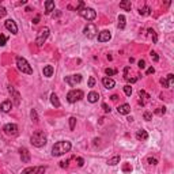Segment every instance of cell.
Listing matches in <instances>:
<instances>
[{
  "label": "cell",
  "mask_w": 174,
  "mask_h": 174,
  "mask_svg": "<svg viewBox=\"0 0 174 174\" xmlns=\"http://www.w3.org/2000/svg\"><path fill=\"white\" fill-rule=\"evenodd\" d=\"M71 147H72V144L69 142H67V140L57 142L56 144L53 146V148H52V155L53 156H61V155H64V154L69 152Z\"/></svg>",
  "instance_id": "cell-1"
},
{
  "label": "cell",
  "mask_w": 174,
  "mask_h": 174,
  "mask_svg": "<svg viewBox=\"0 0 174 174\" xmlns=\"http://www.w3.org/2000/svg\"><path fill=\"white\" fill-rule=\"evenodd\" d=\"M30 142H31V144L34 147H44L46 144L48 139H46V135L42 131H36L31 135V137H30Z\"/></svg>",
  "instance_id": "cell-2"
},
{
  "label": "cell",
  "mask_w": 174,
  "mask_h": 174,
  "mask_svg": "<svg viewBox=\"0 0 174 174\" xmlns=\"http://www.w3.org/2000/svg\"><path fill=\"white\" fill-rule=\"evenodd\" d=\"M16 65H18V69L23 74H27V75H31L33 74V68L31 65L27 63V60L25 57H21L18 56L16 57Z\"/></svg>",
  "instance_id": "cell-3"
},
{
  "label": "cell",
  "mask_w": 174,
  "mask_h": 174,
  "mask_svg": "<svg viewBox=\"0 0 174 174\" xmlns=\"http://www.w3.org/2000/svg\"><path fill=\"white\" fill-rule=\"evenodd\" d=\"M78 12H79V15L82 18H84L86 21H94V19L97 18V12L93 8H89V7H83V8Z\"/></svg>",
  "instance_id": "cell-4"
},
{
  "label": "cell",
  "mask_w": 174,
  "mask_h": 174,
  "mask_svg": "<svg viewBox=\"0 0 174 174\" xmlns=\"http://www.w3.org/2000/svg\"><path fill=\"white\" fill-rule=\"evenodd\" d=\"M83 98V91L82 90H71L67 94V101L69 103H75L78 101H80Z\"/></svg>",
  "instance_id": "cell-5"
},
{
  "label": "cell",
  "mask_w": 174,
  "mask_h": 174,
  "mask_svg": "<svg viewBox=\"0 0 174 174\" xmlns=\"http://www.w3.org/2000/svg\"><path fill=\"white\" fill-rule=\"evenodd\" d=\"M49 33H50L49 27H44V29L38 33V36H37V38H36L37 46H42V45H44V42L46 41L48 37H49Z\"/></svg>",
  "instance_id": "cell-6"
},
{
  "label": "cell",
  "mask_w": 174,
  "mask_h": 174,
  "mask_svg": "<svg viewBox=\"0 0 174 174\" xmlns=\"http://www.w3.org/2000/svg\"><path fill=\"white\" fill-rule=\"evenodd\" d=\"M83 33H84V36L87 37V38H94V37L97 36L98 29H97V26H95L94 23H89L87 26L84 27Z\"/></svg>",
  "instance_id": "cell-7"
},
{
  "label": "cell",
  "mask_w": 174,
  "mask_h": 174,
  "mask_svg": "<svg viewBox=\"0 0 174 174\" xmlns=\"http://www.w3.org/2000/svg\"><path fill=\"white\" fill-rule=\"evenodd\" d=\"M46 171L45 166H34V167H26L22 174H44Z\"/></svg>",
  "instance_id": "cell-8"
},
{
  "label": "cell",
  "mask_w": 174,
  "mask_h": 174,
  "mask_svg": "<svg viewBox=\"0 0 174 174\" xmlns=\"http://www.w3.org/2000/svg\"><path fill=\"white\" fill-rule=\"evenodd\" d=\"M80 82H82V75L80 74L65 76V83H68L69 86H76L78 83H80Z\"/></svg>",
  "instance_id": "cell-9"
},
{
  "label": "cell",
  "mask_w": 174,
  "mask_h": 174,
  "mask_svg": "<svg viewBox=\"0 0 174 174\" xmlns=\"http://www.w3.org/2000/svg\"><path fill=\"white\" fill-rule=\"evenodd\" d=\"M3 131H4V133H6V135H8V136H16V135H18V127H16L15 124H7V125H4Z\"/></svg>",
  "instance_id": "cell-10"
},
{
  "label": "cell",
  "mask_w": 174,
  "mask_h": 174,
  "mask_svg": "<svg viewBox=\"0 0 174 174\" xmlns=\"http://www.w3.org/2000/svg\"><path fill=\"white\" fill-rule=\"evenodd\" d=\"M4 26H6V29L8 30V31H11L12 34H18V26H16V23H15L12 19H7Z\"/></svg>",
  "instance_id": "cell-11"
},
{
  "label": "cell",
  "mask_w": 174,
  "mask_h": 174,
  "mask_svg": "<svg viewBox=\"0 0 174 174\" xmlns=\"http://www.w3.org/2000/svg\"><path fill=\"white\" fill-rule=\"evenodd\" d=\"M110 38H112V34H110L109 30H103V31H101L99 34H98V41L99 42H106V41H109Z\"/></svg>",
  "instance_id": "cell-12"
},
{
  "label": "cell",
  "mask_w": 174,
  "mask_h": 174,
  "mask_svg": "<svg viewBox=\"0 0 174 174\" xmlns=\"http://www.w3.org/2000/svg\"><path fill=\"white\" fill-rule=\"evenodd\" d=\"M8 91L12 94V98H14V103L16 105V106H18L19 103H21V95H19V93L16 91V90H15L12 86H8Z\"/></svg>",
  "instance_id": "cell-13"
},
{
  "label": "cell",
  "mask_w": 174,
  "mask_h": 174,
  "mask_svg": "<svg viewBox=\"0 0 174 174\" xmlns=\"http://www.w3.org/2000/svg\"><path fill=\"white\" fill-rule=\"evenodd\" d=\"M139 97H140V99H139V103H140L142 106H144L146 103L150 101V98H151L150 95H148L147 93L144 91V90H140V91H139Z\"/></svg>",
  "instance_id": "cell-14"
},
{
  "label": "cell",
  "mask_w": 174,
  "mask_h": 174,
  "mask_svg": "<svg viewBox=\"0 0 174 174\" xmlns=\"http://www.w3.org/2000/svg\"><path fill=\"white\" fill-rule=\"evenodd\" d=\"M102 84H103V87H105V89L110 90V89H113V87L116 86V82L112 79V78H108L106 76V78H103V79H102Z\"/></svg>",
  "instance_id": "cell-15"
},
{
  "label": "cell",
  "mask_w": 174,
  "mask_h": 174,
  "mask_svg": "<svg viewBox=\"0 0 174 174\" xmlns=\"http://www.w3.org/2000/svg\"><path fill=\"white\" fill-rule=\"evenodd\" d=\"M19 152H21V159H22V162L29 163L30 162V152H29V150L23 147V148H21V150H19Z\"/></svg>",
  "instance_id": "cell-16"
},
{
  "label": "cell",
  "mask_w": 174,
  "mask_h": 174,
  "mask_svg": "<svg viewBox=\"0 0 174 174\" xmlns=\"http://www.w3.org/2000/svg\"><path fill=\"white\" fill-rule=\"evenodd\" d=\"M117 112L120 113V114H128V113L131 112V106L128 103H122V105H120V106L117 108Z\"/></svg>",
  "instance_id": "cell-17"
},
{
  "label": "cell",
  "mask_w": 174,
  "mask_h": 174,
  "mask_svg": "<svg viewBox=\"0 0 174 174\" xmlns=\"http://www.w3.org/2000/svg\"><path fill=\"white\" fill-rule=\"evenodd\" d=\"M136 139H137V140H142V142L147 140V139H148V133H147V131H144V129H139L137 132H136Z\"/></svg>",
  "instance_id": "cell-18"
},
{
  "label": "cell",
  "mask_w": 174,
  "mask_h": 174,
  "mask_svg": "<svg viewBox=\"0 0 174 174\" xmlns=\"http://www.w3.org/2000/svg\"><path fill=\"white\" fill-rule=\"evenodd\" d=\"M0 109H1V112L8 113L10 110L12 109V102H11V101H4V102L0 105Z\"/></svg>",
  "instance_id": "cell-19"
},
{
  "label": "cell",
  "mask_w": 174,
  "mask_h": 174,
  "mask_svg": "<svg viewBox=\"0 0 174 174\" xmlns=\"http://www.w3.org/2000/svg\"><path fill=\"white\" fill-rule=\"evenodd\" d=\"M42 72H44V76L50 78L52 75H53V72H55V68L52 67V65H45L44 69H42Z\"/></svg>",
  "instance_id": "cell-20"
},
{
  "label": "cell",
  "mask_w": 174,
  "mask_h": 174,
  "mask_svg": "<svg viewBox=\"0 0 174 174\" xmlns=\"http://www.w3.org/2000/svg\"><path fill=\"white\" fill-rule=\"evenodd\" d=\"M53 10H55V1H52V0L45 1V14H50Z\"/></svg>",
  "instance_id": "cell-21"
},
{
  "label": "cell",
  "mask_w": 174,
  "mask_h": 174,
  "mask_svg": "<svg viewBox=\"0 0 174 174\" xmlns=\"http://www.w3.org/2000/svg\"><path fill=\"white\" fill-rule=\"evenodd\" d=\"M87 99H89V102L95 103V102H98V99H99V94L95 93V91H91V93H89V95H87Z\"/></svg>",
  "instance_id": "cell-22"
},
{
  "label": "cell",
  "mask_w": 174,
  "mask_h": 174,
  "mask_svg": "<svg viewBox=\"0 0 174 174\" xmlns=\"http://www.w3.org/2000/svg\"><path fill=\"white\" fill-rule=\"evenodd\" d=\"M131 7H132V4H131L129 0H124L120 3V8H122L124 11H131Z\"/></svg>",
  "instance_id": "cell-23"
},
{
  "label": "cell",
  "mask_w": 174,
  "mask_h": 174,
  "mask_svg": "<svg viewBox=\"0 0 174 174\" xmlns=\"http://www.w3.org/2000/svg\"><path fill=\"white\" fill-rule=\"evenodd\" d=\"M50 102H52V105H53L55 108H60V101L59 98H57V95L55 94H50Z\"/></svg>",
  "instance_id": "cell-24"
},
{
  "label": "cell",
  "mask_w": 174,
  "mask_h": 174,
  "mask_svg": "<svg viewBox=\"0 0 174 174\" xmlns=\"http://www.w3.org/2000/svg\"><path fill=\"white\" fill-rule=\"evenodd\" d=\"M117 163H120V156L116 155L113 156V158H110V159H108V165L109 166H116Z\"/></svg>",
  "instance_id": "cell-25"
},
{
  "label": "cell",
  "mask_w": 174,
  "mask_h": 174,
  "mask_svg": "<svg viewBox=\"0 0 174 174\" xmlns=\"http://www.w3.org/2000/svg\"><path fill=\"white\" fill-rule=\"evenodd\" d=\"M125 27V16L124 15H120V16H118V29H124Z\"/></svg>",
  "instance_id": "cell-26"
},
{
  "label": "cell",
  "mask_w": 174,
  "mask_h": 174,
  "mask_svg": "<svg viewBox=\"0 0 174 174\" xmlns=\"http://www.w3.org/2000/svg\"><path fill=\"white\" fill-rule=\"evenodd\" d=\"M150 7H147V6H144V7H142V8L139 10V14L140 15H150Z\"/></svg>",
  "instance_id": "cell-27"
},
{
  "label": "cell",
  "mask_w": 174,
  "mask_h": 174,
  "mask_svg": "<svg viewBox=\"0 0 174 174\" xmlns=\"http://www.w3.org/2000/svg\"><path fill=\"white\" fill-rule=\"evenodd\" d=\"M75 124H76V118H75V117H69V128H71V131L75 129Z\"/></svg>",
  "instance_id": "cell-28"
},
{
  "label": "cell",
  "mask_w": 174,
  "mask_h": 174,
  "mask_svg": "<svg viewBox=\"0 0 174 174\" xmlns=\"http://www.w3.org/2000/svg\"><path fill=\"white\" fill-rule=\"evenodd\" d=\"M166 113V108L163 106V108H158V109L155 110V114H158V116H163Z\"/></svg>",
  "instance_id": "cell-29"
},
{
  "label": "cell",
  "mask_w": 174,
  "mask_h": 174,
  "mask_svg": "<svg viewBox=\"0 0 174 174\" xmlns=\"http://www.w3.org/2000/svg\"><path fill=\"white\" fill-rule=\"evenodd\" d=\"M105 74H106L108 76H112V75L117 74V71H116V69H112V68H106V69H105Z\"/></svg>",
  "instance_id": "cell-30"
},
{
  "label": "cell",
  "mask_w": 174,
  "mask_h": 174,
  "mask_svg": "<svg viewBox=\"0 0 174 174\" xmlns=\"http://www.w3.org/2000/svg\"><path fill=\"white\" fill-rule=\"evenodd\" d=\"M6 44H7V37L0 33V46H4Z\"/></svg>",
  "instance_id": "cell-31"
},
{
  "label": "cell",
  "mask_w": 174,
  "mask_h": 174,
  "mask_svg": "<svg viewBox=\"0 0 174 174\" xmlns=\"http://www.w3.org/2000/svg\"><path fill=\"white\" fill-rule=\"evenodd\" d=\"M167 84H169V87H171V86H173V80H174V75L173 74H169L167 75Z\"/></svg>",
  "instance_id": "cell-32"
},
{
  "label": "cell",
  "mask_w": 174,
  "mask_h": 174,
  "mask_svg": "<svg viewBox=\"0 0 174 174\" xmlns=\"http://www.w3.org/2000/svg\"><path fill=\"white\" fill-rule=\"evenodd\" d=\"M124 93L125 94L128 95V97H129L131 94H132V87H131L129 84H127V86H124Z\"/></svg>",
  "instance_id": "cell-33"
},
{
  "label": "cell",
  "mask_w": 174,
  "mask_h": 174,
  "mask_svg": "<svg viewBox=\"0 0 174 174\" xmlns=\"http://www.w3.org/2000/svg\"><path fill=\"white\" fill-rule=\"evenodd\" d=\"M148 33H150V36L152 37V40H154V42H156L158 41V36H156V33L152 29H148Z\"/></svg>",
  "instance_id": "cell-34"
},
{
  "label": "cell",
  "mask_w": 174,
  "mask_h": 174,
  "mask_svg": "<svg viewBox=\"0 0 174 174\" xmlns=\"http://www.w3.org/2000/svg\"><path fill=\"white\" fill-rule=\"evenodd\" d=\"M143 117H144V120H146V121H150L151 118H152V113H150V112H146L144 114H143Z\"/></svg>",
  "instance_id": "cell-35"
},
{
  "label": "cell",
  "mask_w": 174,
  "mask_h": 174,
  "mask_svg": "<svg viewBox=\"0 0 174 174\" xmlns=\"http://www.w3.org/2000/svg\"><path fill=\"white\" fill-rule=\"evenodd\" d=\"M151 59L154 60V61H159V56H158V55H156V52H151Z\"/></svg>",
  "instance_id": "cell-36"
},
{
  "label": "cell",
  "mask_w": 174,
  "mask_h": 174,
  "mask_svg": "<svg viewBox=\"0 0 174 174\" xmlns=\"http://www.w3.org/2000/svg\"><path fill=\"white\" fill-rule=\"evenodd\" d=\"M137 67L140 68V69H144V68H146V61H144V60H139Z\"/></svg>",
  "instance_id": "cell-37"
},
{
  "label": "cell",
  "mask_w": 174,
  "mask_h": 174,
  "mask_svg": "<svg viewBox=\"0 0 174 174\" xmlns=\"http://www.w3.org/2000/svg\"><path fill=\"white\" fill-rule=\"evenodd\" d=\"M30 114H31V118H33V120H34V121H36V122H37V121H38V116H37V112H36V110H34V109L31 110V113H30Z\"/></svg>",
  "instance_id": "cell-38"
},
{
  "label": "cell",
  "mask_w": 174,
  "mask_h": 174,
  "mask_svg": "<svg viewBox=\"0 0 174 174\" xmlns=\"http://www.w3.org/2000/svg\"><path fill=\"white\" fill-rule=\"evenodd\" d=\"M122 170L124 171H132V166H131L129 163H125L124 167H122Z\"/></svg>",
  "instance_id": "cell-39"
},
{
  "label": "cell",
  "mask_w": 174,
  "mask_h": 174,
  "mask_svg": "<svg viewBox=\"0 0 174 174\" xmlns=\"http://www.w3.org/2000/svg\"><path fill=\"white\" fill-rule=\"evenodd\" d=\"M6 14H7V10L4 8V7H0V18L6 16Z\"/></svg>",
  "instance_id": "cell-40"
},
{
  "label": "cell",
  "mask_w": 174,
  "mask_h": 174,
  "mask_svg": "<svg viewBox=\"0 0 174 174\" xmlns=\"http://www.w3.org/2000/svg\"><path fill=\"white\" fill-rule=\"evenodd\" d=\"M94 84H95V79L91 76V78L89 79V87H94Z\"/></svg>",
  "instance_id": "cell-41"
},
{
  "label": "cell",
  "mask_w": 174,
  "mask_h": 174,
  "mask_svg": "<svg viewBox=\"0 0 174 174\" xmlns=\"http://www.w3.org/2000/svg\"><path fill=\"white\" fill-rule=\"evenodd\" d=\"M76 162H78V166H80V167L84 165V161H83V158H76Z\"/></svg>",
  "instance_id": "cell-42"
},
{
  "label": "cell",
  "mask_w": 174,
  "mask_h": 174,
  "mask_svg": "<svg viewBox=\"0 0 174 174\" xmlns=\"http://www.w3.org/2000/svg\"><path fill=\"white\" fill-rule=\"evenodd\" d=\"M148 163H150V165H156L158 161H156L155 158H148Z\"/></svg>",
  "instance_id": "cell-43"
},
{
  "label": "cell",
  "mask_w": 174,
  "mask_h": 174,
  "mask_svg": "<svg viewBox=\"0 0 174 174\" xmlns=\"http://www.w3.org/2000/svg\"><path fill=\"white\" fill-rule=\"evenodd\" d=\"M161 84H162L163 87H166V89H169V84H167V80L166 79H161Z\"/></svg>",
  "instance_id": "cell-44"
},
{
  "label": "cell",
  "mask_w": 174,
  "mask_h": 174,
  "mask_svg": "<svg viewBox=\"0 0 174 174\" xmlns=\"http://www.w3.org/2000/svg\"><path fill=\"white\" fill-rule=\"evenodd\" d=\"M102 108H103V110H105L106 113H110V108L108 106L106 103H102Z\"/></svg>",
  "instance_id": "cell-45"
},
{
  "label": "cell",
  "mask_w": 174,
  "mask_h": 174,
  "mask_svg": "<svg viewBox=\"0 0 174 174\" xmlns=\"http://www.w3.org/2000/svg\"><path fill=\"white\" fill-rule=\"evenodd\" d=\"M154 72H155V69H154L152 67L148 68V69H147V75H151V74H154Z\"/></svg>",
  "instance_id": "cell-46"
},
{
  "label": "cell",
  "mask_w": 174,
  "mask_h": 174,
  "mask_svg": "<svg viewBox=\"0 0 174 174\" xmlns=\"http://www.w3.org/2000/svg\"><path fill=\"white\" fill-rule=\"evenodd\" d=\"M38 22H40V15H37L36 18H34V21H33V23H34V25H37V23H38Z\"/></svg>",
  "instance_id": "cell-47"
},
{
  "label": "cell",
  "mask_w": 174,
  "mask_h": 174,
  "mask_svg": "<svg viewBox=\"0 0 174 174\" xmlns=\"http://www.w3.org/2000/svg\"><path fill=\"white\" fill-rule=\"evenodd\" d=\"M127 80H128L129 83H135L137 79H136V78H132V79H131V78H127Z\"/></svg>",
  "instance_id": "cell-48"
},
{
  "label": "cell",
  "mask_w": 174,
  "mask_h": 174,
  "mask_svg": "<svg viewBox=\"0 0 174 174\" xmlns=\"http://www.w3.org/2000/svg\"><path fill=\"white\" fill-rule=\"evenodd\" d=\"M60 166H61V167H67V166H68V161H67V162H61V165H60Z\"/></svg>",
  "instance_id": "cell-49"
},
{
  "label": "cell",
  "mask_w": 174,
  "mask_h": 174,
  "mask_svg": "<svg viewBox=\"0 0 174 174\" xmlns=\"http://www.w3.org/2000/svg\"><path fill=\"white\" fill-rule=\"evenodd\" d=\"M110 98H112V101H116V99H117V95H112Z\"/></svg>",
  "instance_id": "cell-50"
}]
</instances>
